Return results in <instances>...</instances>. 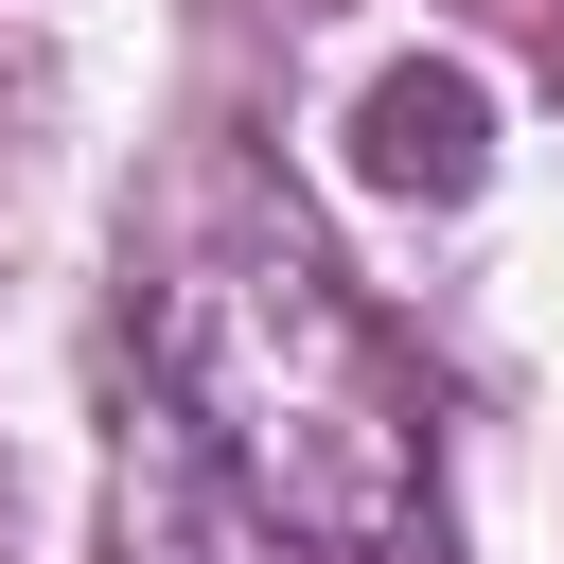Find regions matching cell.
Segmentation results:
<instances>
[{
  "label": "cell",
  "instance_id": "cell-1",
  "mask_svg": "<svg viewBox=\"0 0 564 564\" xmlns=\"http://www.w3.org/2000/svg\"><path fill=\"white\" fill-rule=\"evenodd\" d=\"M141 352H159V388L229 441V476H247L282 529H317V546H405V511H423L405 352L370 335V300H352L247 176H229L212 229L176 247Z\"/></svg>",
  "mask_w": 564,
  "mask_h": 564
},
{
  "label": "cell",
  "instance_id": "cell-2",
  "mask_svg": "<svg viewBox=\"0 0 564 564\" xmlns=\"http://www.w3.org/2000/svg\"><path fill=\"white\" fill-rule=\"evenodd\" d=\"M106 529H123V564H282V511L229 476V441L159 388V352L123 370V405H106Z\"/></svg>",
  "mask_w": 564,
  "mask_h": 564
},
{
  "label": "cell",
  "instance_id": "cell-3",
  "mask_svg": "<svg viewBox=\"0 0 564 564\" xmlns=\"http://www.w3.org/2000/svg\"><path fill=\"white\" fill-rule=\"evenodd\" d=\"M494 176V88L458 70V53H388L370 88H352V194H388V212H458Z\"/></svg>",
  "mask_w": 564,
  "mask_h": 564
}]
</instances>
